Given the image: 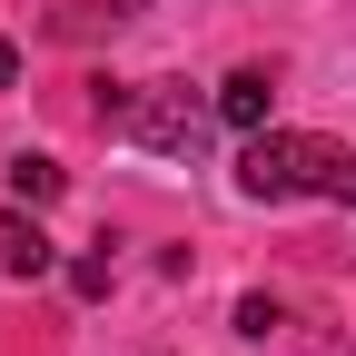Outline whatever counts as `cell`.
Instances as JSON below:
<instances>
[{
    "mask_svg": "<svg viewBox=\"0 0 356 356\" xmlns=\"http://www.w3.org/2000/svg\"><path fill=\"white\" fill-rule=\"evenodd\" d=\"M10 79H20V50H10V40H0V89H10Z\"/></svg>",
    "mask_w": 356,
    "mask_h": 356,
    "instance_id": "cell-6",
    "label": "cell"
},
{
    "mask_svg": "<svg viewBox=\"0 0 356 356\" xmlns=\"http://www.w3.org/2000/svg\"><path fill=\"white\" fill-rule=\"evenodd\" d=\"M267 109H277V79H267V70H238L228 89H218V119H228V129H267Z\"/></svg>",
    "mask_w": 356,
    "mask_h": 356,
    "instance_id": "cell-4",
    "label": "cell"
},
{
    "mask_svg": "<svg viewBox=\"0 0 356 356\" xmlns=\"http://www.w3.org/2000/svg\"><path fill=\"white\" fill-rule=\"evenodd\" d=\"M10 188L40 208V198H60V168H50V159H10Z\"/></svg>",
    "mask_w": 356,
    "mask_h": 356,
    "instance_id": "cell-5",
    "label": "cell"
},
{
    "mask_svg": "<svg viewBox=\"0 0 356 356\" xmlns=\"http://www.w3.org/2000/svg\"><path fill=\"white\" fill-rule=\"evenodd\" d=\"M0 267H10V277H50V238H40V218L0 208Z\"/></svg>",
    "mask_w": 356,
    "mask_h": 356,
    "instance_id": "cell-3",
    "label": "cell"
},
{
    "mask_svg": "<svg viewBox=\"0 0 356 356\" xmlns=\"http://www.w3.org/2000/svg\"><path fill=\"white\" fill-rule=\"evenodd\" d=\"M238 188H248L257 208H267V198H346V208H356V149L307 139V129H248Z\"/></svg>",
    "mask_w": 356,
    "mask_h": 356,
    "instance_id": "cell-1",
    "label": "cell"
},
{
    "mask_svg": "<svg viewBox=\"0 0 356 356\" xmlns=\"http://www.w3.org/2000/svg\"><path fill=\"white\" fill-rule=\"evenodd\" d=\"M99 119H109V129H129V139L159 149V159H198V149H208V109L188 99V89H168V79H149L129 109H119V99H99Z\"/></svg>",
    "mask_w": 356,
    "mask_h": 356,
    "instance_id": "cell-2",
    "label": "cell"
}]
</instances>
